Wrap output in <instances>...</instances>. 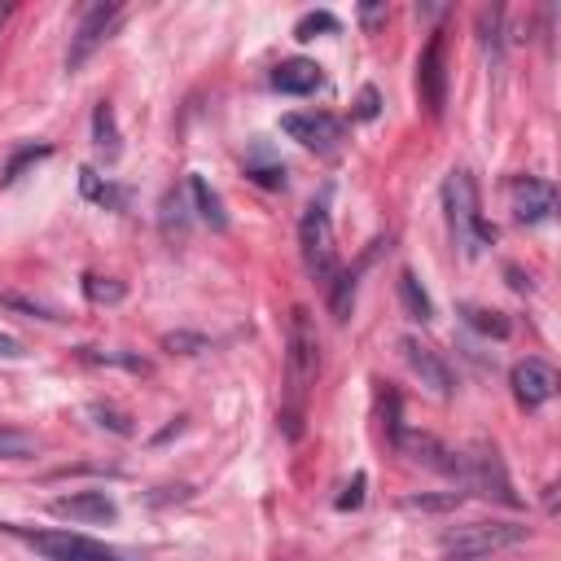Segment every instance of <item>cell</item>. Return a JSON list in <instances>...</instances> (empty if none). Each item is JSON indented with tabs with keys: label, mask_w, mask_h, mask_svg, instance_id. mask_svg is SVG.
<instances>
[{
	"label": "cell",
	"mask_w": 561,
	"mask_h": 561,
	"mask_svg": "<svg viewBox=\"0 0 561 561\" xmlns=\"http://www.w3.org/2000/svg\"><path fill=\"white\" fill-rule=\"evenodd\" d=\"M316 373H320L316 320H311L307 307H294L289 311V337H285V408H280V421H285L289 438H298V421H302V408H307V390L316 386Z\"/></svg>",
	"instance_id": "1"
},
{
	"label": "cell",
	"mask_w": 561,
	"mask_h": 561,
	"mask_svg": "<svg viewBox=\"0 0 561 561\" xmlns=\"http://www.w3.org/2000/svg\"><path fill=\"white\" fill-rule=\"evenodd\" d=\"M443 202H447V219H451V237L465 254H478L482 245L495 241V224L482 219V206H478V184L469 171H451L447 184H443Z\"/></svg>",
	"instance_id": "2"
},
{
	"label": "cell",
	"mask_w": 561,
	"mask_h": 561,
	"mask_svg": "<svg viewBox=\"0 0 561 561\" xmlns=\"http://www.w3.org/2000/svg\"><path fill=\"white\" fill-rule=\"evenodd\" d=\"M298 245H302V263L316 280L333 285L337 276V245H333V224H329V210L324 202H311L302 224H298Z\"/></svg>",
	"instance_id": "3"
},
{
	"label": "cell",
	"mask_w": 561,
	"mask_h": 561,
	"mask_svg": "<svg viewBox=\"0 0 561 561\" xmlns=\"http://www.w3.org/2000/svg\"><path fill=\"white\" fill-rule=\"evenodd\" d=\"M280 131L289 140H298L302 149H316V153H337L342 140H346V123L324 114V110H298V114H285L280 118Z\"/></svg>",
	"instance_id": "4"
},
{
	"label": "cell",
	"mask_w": 561,
	"mask_h": 561,
	"mask_svg": "<svg viewBox=\"0 0 561 561\" xmlns=\"http://www.w3.org/2000/svg\"><path fill=\"white\" fill-rule=\"evenodd\" d=\"M526 535L530 530L517 522H469V526L443 530V548L447 552H500V548L522 543Z\"/></svg>",
	"instance_id": "5"
},
{
	"label": "cell",
	"mask_w": 561,
	"mask_h": 561,
	"mask_svg": "<svg viewBox=\"0 0 561 561\" xmlns=\"http://www.w3.org/2000/svg\"><path fill=\"white\" fill-rule=\"evenodd\" d=\"M118 18H123V9L118 4H92L83 18H79V26H75V35H70V53H66V70H79L105 39H110V31L118 26Z\"/></svg>",
	"instance_id": "6"
},
{
	"label": "cell",
	"mask_w": 561,
	"mask_h": 561,
	"mask_svg": "<svg viewBox=\"0 0 561 561\" xmlns=\"http://www.w3.org/2000/svg\"><path fill=\"white\" fill-rule=\"evenodd\" d=\"M31 543L48 561H127L123 552L105 548L101 539H88V535H75V530H39V535H31Z\"/></svg>",
	"instance_id": "7"
},
{
	"label": "cell",
	"mask_w": 561,
	"mask_h": 561,
	"mask_svg": "<svg viewBox=\"0 0 561 561\" xmlns=\"http://www.w3.org/2000/svg\"><path fill=\"white\" fill-rule=\"evenodd\" d=\"M465 478H469L482 495H491V500H500V504H508V508L522 504V495L513 491V482H508V473H504V460H500V451H495L491 443H478V451L465 460Z\"/></svg>",
	"instance_id": "8"
},
{
	"label": "cell",
	"mask_w": 561,
	"mask_h": 561,
	"mask_svg": "<svg viewBox=\"0 0 561 561\" xmlns=\"http://www.w3.org/2000/svg\"><path fill=\"white\" fill-rule=\"evenodd\" d=\"M416 88H421V101L430 105V114H443V105H447V39H443V31L430 35V44L416 61Z\"/></svg>",
	"instance_id": "9"
},
{
	"label": "cell",
	"mask_w": 561,
	"mask_h": 561,
	"mask_svg": "<svg viewBox=\"0 0 561 561\" xmlns=\"http://www.w3.org/2000/svg\"><path fill=\"white\" fill-rule=\"evenodd\" d=\"M513 399L522 403V408H539V403H548L552 394H557V386H561V377H557V368L548 364V359H539V355H526L522 364H513Z\"/></svg>",
	"instance_id": "10"
},
{
	"label": "cell",
	"mask_w": 561,
	"mask_h": 561,
	"mask_svg": "<svg viewBox=\"0 0 561 561\" xmlns=\"http://www.w3.org/2000/svg\"><path fill=\"white\" fill-rule=\"evenodd\" d=\"M557 210V188L539 175H517L513 180V215L517 224H543Z\"/></svg>",
	"instance_id": "11"
},
{
	"label": "cell",
	"mask_w": 561,
	"mask_h": 561,
	"mask_svg": "<svg viewBox=\"0 0 561 561\" xmlns=\"http://www.w3.org/2000/svg\"><path fill=\"white\" fill-rule=\"evenodd\" d=\"M399 351L408 359V368L421 377V386H430L434 394H451V368L443 364V355L416 337H399Z\"/></svg>",
	"instance_id": "12"
},
{
	"label": "cell",
	"mask_w": 561,
	"mask_h": 561,
	"mask_svg": "<svg viewBox=\"0 0 561 561\" xmlns=\"http://www.w3.org/2000/svg\"><path fill=\"white\" fill-rule=\"evenodd\" d=\"M53 513L57 517H70V522H114L118 517V504L105 491H75V495L53 500Z\"/></svg>",
	"instance_id": "13"
},
{
	"label": "cell",
	"mask_w": 561,
	"mask_h": 561,
	"mask_svg": "<svg viewBox=\"0 0 561 561\" xmlns=\"http://www.w3.org/2000/svg\"><path fill=\"white\" fill-rule=\"evenodd\" d=\"M320 83H324V75H320V66L311 57H289V61H280L272 70V88L276 92H289V96H307Z\"/></svg>",
	"instance_id": "14"
},
{
	"label": "cell",
	"mask_w": 561,
	"mask_h": 561,
	"mask_svg": "<svg viewBox=\"0 0 561 561\" xmlns=\"http://www.w3.org/2000/svg\"><path fill=\"white\" fill-rule=\"evenodd\" d=\"M188 193H193V202H197V215L210 224V228H228V215H224V202H219V193L206 184V175H188Z\"/></svg>",
	"instance_id": "15"
},
{
	"label": "cell",
	"mask_w": 561,
	"mask_h": 561,
	"mask_svg": "<svg viewBox=\"0 0 561 561\" xmlns=\"http://www.w3.org/2000/svg\"><path fill=\"white\" fill-rule=\"evenodd\" d=\"M92 140H96V149L114 162L118 158V127H114V110L101 101L96 110H92Z\"/></svg>",
	"instance_id": "16"
},
{
	"label": "cell",
	"mask_w": 561,
	"mask_h": 561,
	"mask_svg": "<svg viewBox=\"0 0 561 561\" xmlns=\"http://www.w3.org/2000/svg\"><path fill=\"white\" fill-rule=\"evenodd\" d=\"M399 298H403V311H408L412 320H430V316H434L430 294L421 289V280H416L412 272H399Z\"/></svg>",
	"instance_id": "17"
},
{
	"label": "cell",
	"mask_w": 561,
	"mask_h": 561,
	"mask_svg": "<svg viewBox=\"0 0 561 561\" xmlns=\"http://www.w3.org/2000/svg\"><path fill=\"white\" fill-rule=\"evenodd\" d=\"M460 316H465V324H469V329H478V333H486V337H508V333H513V324H508L500 311H486V307H465Z\"/></svg>",
	"instance_id": "18"
},
{
	"label": "cell",
	"mask_w": 561,
	"mask_h": 561,
	"mask_svg": "<svg viewBox=\"0 0 561 561\" xmlns=\"http://www.w3.org/2000/svg\"><path fill=\"white\" fill-rule=\"evenodd\" d=\"M79 359L88 364H114V368H131V373H149V359L131 355V351H96V346H79Z\"/></svg>",
	"instance_id": "19"
},
{
	"label": "cell",
	"mask_w": 561,
	"mask_h": 561,
	"mask_svg": "<svg viewBox=\"0 0 561 561\" xmlns=\"http://www.w3.org/2000/svg\"><path fill=\"white\" fill-rule=\"evenodd\" d=\"M162 232H167V241H184V232H188V215H184V197L180 193L162 197Z\"/></svg>",
	"instance_id": "20"
},
{
	"label": "cell",
	"mask_w": 561,
	"mask_h": 561,
	"mask_svg": "<svg viewBox=\"0 0 561 561\" xmlns=\"http://www.w3.org/2000/svg\"><path fill=\"white\" fill-rule=\"evenodd\" d=\"M26 456H35V438L26 430L0 425V460H26Z\"/></svg>",
	"instance_id": "21"
},
{
	"label": "cell",
	"mask_w": 561,
	"mask_h": 561,
	"mask_svg": "<svg viewBox=\"0 0 561 561\" xmlns=\"http://www.w3.org/2000/svg\"><path fill=\"white\" fill-rule=\"evenodd\" d=\"M351 302H355V272H337L333 285H329V307H333V316L346 320V316H351Z\"/></svg>",
	"instance_id": "22"
},
{
	"label": "cell",
	"mask_w": 561,
	"mask_h": 561,
	"mask_svg": "<svg viewBox=\"0 0 561 561\" xmlns=\"http://www.w3.org/2000/svg\"><path fill=\"white\" fill-rule=\"evenodd\" d=\"M83 294L92 302H118L127 294V285L123 280H110V276H83Z\"/></svg>",
	"instance_id": "23"
},
{
	"label": "cell",
	"mask_w": 561,
	"mask_h": 561,
	"mask_svg": "<svg viewBox=\"0 0 561 561\" xmlns=\"http://www.w3.org/2000/svg\"><path fill=\"white\" fill-rule=\"evenodd\" d=\"M337 26H342V22H337L329 9H316V13H302V18H298L294 35H298V39H316V31H337Z\"/></svg>",
	"instance_id": "24"
},
{
	"label": "cell",
	"mask_w": 561,
	"mask_h": 561,
	"mask_svg": "<svg viewBox=\"0 0 561 561\" xmlns=\"http://www.w3.org/2000/svg\"><path fill=\"white\" fill-rule=\"evenodd\" d=\"M245 175H250L254 184H263V188H285V167H280V162H259V158H250V162H245Z\"/></svg>",
	"instance_id": "25"
},
{
	"label": "cell",
	"mask_w": 561,
	"mask_h": 561,
	"mask_svg": "<svg viewBox=\"0 0 561 561\" xmlns=\"http://www.w3.org/2000/svg\"><path fill=\"white\" fill-rule=\"evenodd\" d=\"M465 500V491H443V495H408V508H421V513H447Z\"/></svg>",
	"instance_id": "26"
},
{
	"label": "cell",
	"mask_w": 561,
	"mask_h": 561,
	"mask_svg": "<svg viewBox=\"0 0 561 561\" xmlns=\"http://www.w3.org/2000/svg\"><path fill=\"white\" fill-rule=\"evenodd\" d=\"M500 26H504V9H482L478 13V31H482V44L491 48V53H500Z\"/></svg>",
	"instance_id": "27"
},
{
	"label": "cell",
	"mask_w": 561,
	"mask_h": 561,
	"mask_svg": "<svg viewBox=\"0 0 561 561\" xmlns=\"http://www.w3.org/2000/svg\"><path fill=\"white\" fill-rule=\"evenodd\" d=\"M79 175H83V193H88V197H96V202H105V206H118V202H123V193H118L114 184H101L92 167H83Z\"/></svg>",
	"instance_id": "28"
},
{
	"label": "cell",
	"mask_w": 561,
	"mask_h": 561,
	"mask_svg": "<svg viewBox=\"0 0 561 561\" xmlns=\"http://www.w3.org/2000/svg\"><path fill=\"white\" fill-rule=\"evenodd\" d=\"M88 416H96V425H105V430H114V434H131V421L118 412V408H105V403H92L88 408Z\"/></svg>",
	"instance_id": "29"
},
{
	"label": "cell",
	"mask_w": 561,
	"mask_h": 561,
	"mask_svg": "<svg viewBox=\"0 0 561 561\" xmlns=\"http://www.w3.org/2000/svg\"><path fill=\"white\" fill-rule=\"evenodd\" d=\"M162 346H167V351H180V355H197V351H206L210 342H206L202 333H167Z\"/></svg>",
	"instance_id": "30"
},
{
	"label": "cell",
	"mask_w": 561,
	"mask_h": 561,
	"mask_svg": "<svg viewBox=\"0 0 561 561\" xmlns=\"http://www.w3.org/2000/svg\"><path fill=\"white\" fill-rule=\"evenodd\" d=\"M4 302L13 307V311H26V316H39V320H61L53 307H44V302H35V298H22V294H4Z\"/></svg>",
	"instance_id": "31"
},
{
	"label": "cell",
	"mask_w": 561,
	"mask_h": 561,
	"mask_svg": "<svg viewBox=\"0 0 561 561\" xmlns=\"http://www.w3.org/2000/svg\"><path fill=\"white\" fill-rule=\"evenodd\" d=\"M35 158H48V145H35V149H22L13 162H9V171H4V180H18L22 175V167H31Z\"/></svg>",
	"instance_id": "32"
},
{
	"label": "cell",
	"mask_w": 561,
	"mask_h": 561,
	"mask_svg": "<svg viewBox=\"0 0 561 561\" xmlns=\"http://www.w3.org/2000/svg\"><path fill=\"white\" fill-rule=\"evenodd\" d=\"M364 486H368V478H364V473H355V478H351V486L337 495V508H359V504H364Z\"/></svg>",
	"instance_id": "33"
},
{
	"label": "cell",
	"mask_w": 561,
	"mask_h": 561,
	"mask_svg": "<svg viewBox=\"0 0 561 561\" xmlns=\"http://www.w3.org/2000/svg\"><path fill=\"white\" fill-rule=\"evenodd\" d=\"M355 118H377V88H364L355 101Z\"/></svg>",
	"instance_id": "34"
},
{
	"label": "cell",
	"mask_w": 561,
	"mask_h": 561,
	"mask_svg": "<svg viewBox=\"0 0 561 561\" xmlns=\"http://www.w3.org/2000/svg\"><path fill=\"white\" fill-rule=\"evenodd\" d=\"M0 355H4V359H22L26 351H22V342H18V337H9V333H0Z\"/></svg>",
	"instance_id": "35"
},
{
	"label": "cell",
	"mask_w": 561,
	"mask_h": 561,
	"mask_svg": "<svg viewBox=\"0 0 561 561\" xmlns=\"http://www.w3.org/2000/svg\"><path fill=\"white\" fill-rule=\"evenodd\" d=\"M359 18H364V26H377V22L386 18V4H364V9H359Z\"/></svg>",
	"instance_id": "36"
},
{
	"label": "cell",
	"mask_w": 561,
	"mask_h": 561,
	"mask_svg": "<svg viewBox=\"0 0 561 561\" xmlns=\"http://www.w3.org/2000/svg\"><path fill=\"white\" fill-rule=\"evenodd\" d=\"M443 561H495V552H447Z\"/></svg>",
	"instance_id": "37"
},
{
	"label": "cell",
	"mask_w": 561,
	"mask_h": 561,
	"mask_svg": "<svg viewBox=\"0 0 561 561\" xmlns=\"http://www.w3.org/2000/svg\"><path fill=\"white\" fill-rule=\"evenodd\" d=\"M508 285H513V289H530V276H522L517 267H508Z\"/></svg>",
	"instance_id": "38"
}]
</instances>
